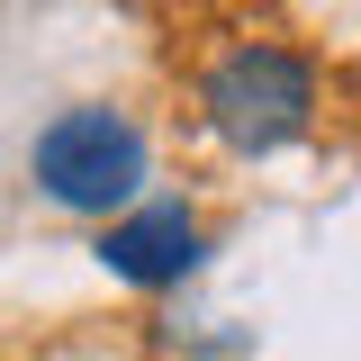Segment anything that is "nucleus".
Here are the masks:
<instances>
[{
  "label": "nucleus",
  "mask_w": 361,
  "mask_h": 361,
  "mask_svg": "<svg viewBox=\"0 0 361 361\" xmlns=\"http://www.w3.org/2000/svg\"><path fill=\"white\" fill-rule=\"evenodd\" d=\"M199 109H208V135L226 154H280L316 118V63L289 54V45H235V54L208 63Z\"/></svg>",
  "instance_id": "f257e3e1"
},
{
  "label": "nucleus",
  "mask_w": 361,
  "mask_h": 361,
  "mask_svg": "<svg viewBox=\"0 0 361 361\" xmlns=\"http://www.w3.org/2000/svg\"><path fill=\"white\" fill-rule=\"evenodd\" d=\"M27 172L54 208H73V217H109V208H127L135 190H145V127H135L127 109H63V118H45L37 145H27Z\"/></svg>",
  "instance_id": "f03ea898"
},
{
  "label": "nucleus",
  "mask_w": 361,
  "mask_h": 361,
  "mask_svg": "<svg viewBox=\"0 0 361 361\" xmlns=\"http://www.w3.org/2000/svg\"><path fill=\"white\" fill-rule=\"evenodd\" d=\"M99 262L118 271L127 289H172L180 271L199 262V217L180 199H145V208L99 226Z\"/></svg>",
  "instance_id": "7ed1b4c3"
}]
</instances>
